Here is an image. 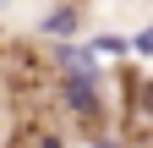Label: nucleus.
Wrapping results in <instances>:
<instances>
[{"label":"nucleus","mask_w":153,"mask_h":148,"mask_svg":"<svg viewBox=\"0 0 153 148\" xmlns=\"http://www.w3.org/2000/svg\"><path fill=\"white\" fill-rule=\"evenodd\" d=\"M60 88H66V104H71L82 121H99V88H93V77H88V71H66V77H60Z\"/></svg>","instance_id":"obj_1"},{"label":"nucleus","mask_w":153,"mask_h":148,"mask_svg":"<svg viewBox=\"0 0 153 148\" xmlns=\"http://www.w3.org/2000/svg\"><path fill=\"white\" fill-rule=\"evenodd\" d=\"M44 33H55V39H71V33H76V11H71V6L49 11V16H44Z\"/></svg>","instance_id":"obj_2"},{"label":"nucleus","mask_w":153,"mask_h":148,"mask_svg":"<svg viewBox=\"0 0 153 148\" xmlns=\"http://www.w3.org/2000/svg\"><path fill=\"white\" fill-rule=\"evenodd\" d=\"M137 55H153V28H148V33H137Z\"/></svg>","instance_id":"obj_3"},{"label":"nucleus","mask_w":153,"mask_h":148,"mask_svg":"<svg viewBox=\"0 0 153 148\" xmlns=\"http://www.w3.org/2000/svg\"><path fill=\"white\" fill-rule=\"evenodd\" d=\"M99 148H115V143H99Z\"/></svg>","instance_id":"obj_4"}]
</instances>
